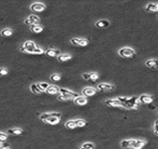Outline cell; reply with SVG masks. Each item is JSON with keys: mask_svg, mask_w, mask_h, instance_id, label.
<instances>
[{"mask_svg": "<svg viewBox=\"0 0 158 149\" xmlns=\"http://www.w3.org/2000/svg\"><path fill=\"white\" fill-rule=\"evenodd\" d=\"M20 51L23 53H29V54H43L45 51L42 49L37 47L35 42L33 41H26L20 47Z\"/></svg>", "mask_w": 158, "mask_h": 149, "instance_id": "obj_1", "label": "cell"}, {"mask_svg": "<svg viewBox=\"0 0 158 149\" xmlns=\"http://www.w3.org/2000/svg\"><path fill=\"white\" fill-rule=\"evenodd\" d=\"M117 99L121 103V107L126 109H137L140 105L139 97H118Z\"/></svg>", "mask_w": 158, "mask_h": 149, "instance_id": "obj_2", "label": "cell"}, {"mask_svg": "<svg viewBox=\"0 0 158 149\" xmlns=\"http://www.w3.org/2000/svg\"><path fill=\"white\" fill-rule=\"evenodd\" d=\"M60 93L62 94L63 96L66 98V100H74L76 98L79 97L80 95L76 92H74L72 90H67V89H64V88H61L60 89Z\"/></svg>", "mask_w": 158, "mask_h": 149, "instance_id": "obj_3", "label": "cell"}, {"mask_svg": "<svg viewBox=\"0 0 158 149\" xmlns=\"http://www.w3.org/2000/svg\"><path fill=\"white\" fill-rule=\"evenodd\" d=\"M118 55L123 58H131L135 55V51L131 48H122L118 51Z\"/></svg>", "mask_w": 158, "mask_h": 149, "instance_id": "obj_4", "label": "cell"}, {"mask_svg": "<svg viewBox=\"0 0 158 149\" xmlns=\"http://www.w3.org/2000/svg\"><path fill=\"white\" fill-rule=\"evenodd\" d=\"M40 22V19L38 18V16L36 15H30L27 19L24 20V23L27 24V25H36V24H38Z\"/></svg>", "mask_w": 158, "mask_h": 149, "instance_id": "obj_5", "label": "cell"}, {"mask_svg": "<svg viewBox=\"0 0 158 149\" xmlns=\"http://www.w3.org/2000/svg\"><path fill=\"white\" fill-rule=\"evenodd\" d=\"M71 43L74 46H79V47H86L88 46L89 41L85 38H78V37H74V38L71 39Z\"/></svg>", "mask_w": 158, "mask_h": 149, "instance_id": "obj_6", "label": "cell"}, {"mask_svg": "<svg viewBox=\"0 0 158 149\" xmlns=\"http://www.w3.org/2000/svg\"><path fill=\"white\" fill-rule=\"evenodd\" d=\"M30 10L34 12H42L46 10V6L43 3L35 2L30 6Z\"/></svg>", "mask_w": 158, "mask_h": 149, "instance_id": "obj_7", "label": "cell"}, {"mask_svg": "<svg viewBox=\"0 0 158 149\" xmlns=\"http://www.w3.org/2000/svg\"><path fill=\"white\" fill-rule=\"evenodd\" d=\"M97 90L99 92H112L114 90V86L109 83H101L97 86Z\"/></svg>", "mask_w": 158, "mask_h": 149, "instance_id": "obj_8", "label": "cell"}, {"mask_svg": "<svg viewBox=\"0 0 158 149\" xmlns=\"http://www.w3.org/2000/svg\"><path fill=\"white\" fill-rule=\"evenodd\" d=\"M52 117L61 118V113H58V112H49V113H43V114H41L39 116L40 119L41 120H43V121H45L46 119H48L49 118H52Z\"/></svg>", "mask_w": 158, "mask_h": 149, "instance_id": "obj_9", "label": "cell"}, {"mask_svg": "<svg viewBox=\"0 0 158 149\" xmlns=\"http://www.w3.org/2000/svg\"><path fill=\"white\" fill-rule=\"evenodd\" d=\"M153 101V97L148 94H141L139 97V102L140 103H143V105H151Z\"/></svg>", "mask_w": 158, "mask_h": 149, "instance_id": "obj_10", "label": "cell"}, {"mask_svg": "<svg viewBox=\"0 0 158 149\" xmlns=\"http://www.w3.org/2000/svg\"><path fill=\"white\" fill-rule=\"evenodd\" d=\"M97 92V90L93 88V87H86V88L83 89L82 90V94L84 95L85 97H90V96H93Z\"/></svg>", "mask_w": 158, "mask_h": 149, "instance_id": "obj_11", "label": "cell"}, {"mask_svg": "<svg viewBox=\"0 0 158 149\" xmlns=\"http://www.w3.org/2000/svg\"><path fill=\"white\" fill-rule=\"evenodd\" d=\"M104 103L110 107H121V103L118 99H109V100H106Z\"/></svg>", "mask_w": 158, "mask_h": 149, "instance_id": "obj_12", "label": "cell"}, {"mask_svg": "<svg viewBox=\"0 0 158 149\" xmlns=\"http://www.w3.org/2000/svg\"><path fill=\"white\" fill-rule=\"evenodd\" d=\"M145 65L151 69H158V60L151 59L145 62Z\"/></svg>", "mask_w": 158, "mask_h": 149, "instance_id": "obj_13", "label": "cell"}, {"mask_svg": "<svg viewBox=\"0 0 158 149\" xmlns=\"http://www.w3.org/2000/svg\"><path fill=\"white\" fill-rule=\"evenodd\" d=\"M145 144H146V142L143 140H135L132 144L131 148L133 149H141Z\"/></svg>", "mask_w": 158, "mask_h": 149, "instance_id": "obj_14", "label": "cell"}, {"mask_svg": "<svg viewBox=\"0 0 158 149\" xmlns=\"http://www.w3.org/2000/svg\"><path fill=\"white\" fill-rule=\"evenodd\" d=\"M45 54L49 57H58L61 55V51L59 49H48L45 51Z\"/></svg>", "mask_w": 158, "mask_h": 149, "instance_id": "obj_15", "label": "cell"}, {"mask_svg": "<svg viewBox=\"0 0 158 149\" xmlns=\"http://www.w3.org/2000/svg\"><path fill=\"white\" fill-rule=\"evenodd\" d=\"M46 92L48 93V94H57V93H60V88H59V87L55 86V85H49L48 90H46Z\"/></svg>", "mask_w": 158, "mask_h": 149, "instance_id": "obj_16", "label": "cell"}, {"mask_svg": "<svg viewBox=\"0 0 158 149\" xmlns=\"http://www.w3.org/2000/svg\"><path fill=\"white\" fill-rule=\"evenodd\" d=\"M74 102L77 105H86V103H88V99H86L85 96H79L74 99Z\"/></svg>", "mask_w": 158, "mask_h": 149, "instance_id": "obj_17", "label": "cell"}, {"mask_svg": "<svg viewBox=\"0 0 158 149\" xmlns=\"http://www.w3.org/2000/svg\"><path fill=\"white\" fill-rule=\"evenodd\" d=\"M110 25V23L109 21L107 20H101V21H98V22L95 23V26L98 27V28H106Z\"/></svg>", "mask_w": 158, "mask_h": 149, "instance_id": "obj_18", "label": "cell"}, {"mask_svg": "<svg viewBox=\"0 0 158 149\" xmlns=\"http://www.w3.org/2000/svg\"><path fill=\"white\" fill-rule=\"evenodd\" d=\"M135 140H123L120 142V146L123 147V148H130L132 146V144L134 142Z\"/></svg>", "mask_w": 158, "mask_h": 149, "instance_id": "obj_19", "label": "cell"}, {"mask_svg": "<svg viewBox=\"0 0 158 149\" xmlns=\"http://www.w3.org/2000/svg\"><path fill=\"white\" fill-rule=\"evenodd\" d=\"M145 10L147 12H156L158 11V7L155 3H149L145 8Z\"/></svg>", "mask_w": 158, "mask_h": 149, "instance_id": "obj_20", "label": "cell"}, {"mask_svg": "<svg viewBox=\"0 0 158 149\" xmlns=\"http://www.w3.org/2000/svg\"><path fill=\"white\" fill-rule=\"evenodd\" d=\"M22 132H23V131L22 129H20V128H14V129H10L7 131V133L10 135H13V136L20 135V134H22Z\"/></svg>", "mask_w": 158, "mask_h": 149, "instance_id": "obj_21", "label": "cell"}, {"mask_svg": "<svg viewBox=\"0 0 158 149\" xmlns=\"http://www.w3.org/2000/svg\"><path fill=\"white\" fill-rule=\"evenodd\" d=\"M44 122L48 123V124H50V125H57V124L60 122V118H59L52 117V118H49L48 119H46Z\"/></svg>", "mask_w": 158, "mask_h": 149, "instance_id": "obj_22", "label": "cell"}, {"mask_svg": "<svg viewBox=\"0 0 158 149\" xmlns=\"http://www.w3.org/2000/svg\"><path fill=\"white\" fill-rule=\"evenodd\" d=\"M30 30L33 33H35V34H39V33L43 31V27L39 25V24H36V25H32L30 27Z\"/></svg>", "mask_w": 158, "mask_h": 149, "instance_id": "obj_23", "label": "cell"}, {"mask_svg": "<svg viewBox=\"0 0 158 149\" xmlns=\"http://www.w3.org/2000/svg\"><path fill=\"white\" fill-rule=\"evenodd\" d=\"M57 59L59 62H61V63H63V62H66V61H69L72 59V56L69 55V54H61L57 57Z\"/></svg>", "mask_w": 158, "mask_h": 149, "instance_id": "obj_24", "label": "cell"}, {"mask_svg": "<svg viewBox=\"0 0 158 149\" xmlns=\"http://www.w3.org/2000/svg\"><path fill=\"white\" fill-rule=\"evenodd\" d=\"M37 87H38V89L41 90V92H44L48 90L49 85L48 83H46V82H40V83H37Z\"/></svg>", "mask_w": 158, "mask_h": 149, "instance_id": "obj_25", "label": "cell"}, {"mask_svg": "<svg viewBox=\"0 0 158 149\" xmlns=\"http://www.w3.org/2000/svg\"><path fill=\"white\" fill-rule=\"evenodd\" d=\"M0 34H1L2 36H12V34H13V31L10 28H5L1 31Z\"/></svg>", "mask_w": 158, "mask_h": 149, "instance_id": "obj_26", "label": "cell"}, {"mask_svg": "<svg viewBox=\"0 0 158 149\" xmlns=\"http://www.w3.org/2000/svg\"><path fill=\"white\" fill-rule=\"evenodd\" d=\"M30 90H31V92L33 93H35V94H40V93H42V92H41V90L38 89V87H37V84H32L30 86Z\"/></svg>", "mask_w": 158, "mask_h": 149, "instance_id": "obj_27", "label": "cell"}, {"mask_svg": "<svg viewBox=\"0 0 158 149\" xmlns=\"http://www.w3.org/2000/svg\"><path fill=\"white\" fill-rule=\"evenodd\" d=\"M65 127L67 128V129H70V130H73V129H76V122H74V120H69L65 123Z\"/></svg>", "mask_w": 158, "mask_h": 149, "instance_id": "obj_28", "label": "cell"}, {"mask_svg": "<svg viewBox=\"0 0 158 149\" xmlns=\"http://www.w3.org/2000/svg\"><path fill=\"white\" fill-rule=\"evenodd\" d=\"M74 122H76L77 128H82L86 125V121L84 120V119H76V120H74Z\"/></svg>", "mask_w": 158, "mask_h": 149, "instance_id": "obj_29", "label": "cell"}, {"mask_svg": "<svg viewBox=\"0 0 158 149\" xmlns=\"http://www.w3.org/2000/svg\"><path fill=\"white\" fill-rule=\"evenodd\" d=\"M95 148V146L92 144V143H85L83 144V146L80 147V149H94Z\"/></svg>", "mask_w": 158, "mask_h": 149, "instance_id": "obj_30", "label": "cell"}, {"mask_svg": "<svg viewBox=\"0 0 158 149\" xmlns=\"http://www.w3.org/2000/svg\"><path fill=\"white\" fill-rule=\"evenodd\" d=\"M50 79L52 81H60L61 79V77L59 74H53L50 76Z\"/></svg>", "mask_w": 158, "mask_h": 149, "instance_id": "obj_31", "label": "cell"}, {"mask_svg": "<svg viewBox=\"0 0 158 149\" xmlns=\"http://www.w3.org/2000/svg\"><path fill=\"white\" fill-rule=\"evenodd\" d=\"M99 79V74L97 73H90V80L96 81Z\"/></svg>", "mask_w": 158, "mask_h": 149, "instance_id": "obj_32", "label": "cell"}, {"mask_svg": "<svg viewBox=\"0 0 158 149\" xmlns=\"http://www.w3.org/2000/svg\"><path fill=\"white\" fill-rule=\"evenodd\" d=\"M7 73H9L7 69H6V68H0V77L7 76Z\"/></svg>", "mask_w": 158, "mask_h": 149, "instance_id": "obj_33", "label": "cell"}, {"mask_svg": "<svg viewBox=\"0 0 158 149\" xmlns=\"http://www.w3.org/2000/svg\"><path fill=\"white\" fill-rule=\"evenodd\" d=\"M7 139V134L4 132H0V141H6Z\"/></svg>", "mask_w": 158, "mask_h": 149, "instance_id": "obj_34", "label": "cell"}, {"mask_svg": "<svg viewBox=\"0 0 158 149\" xmlns=\"http://www.w3.org/2000/svg\"><path fill=\"white\" fill-rule=\"evenodd\" d=\"M82 77H83V79H85V80H89L90 79V73H85V74H82Z\"/></svg>", "mask_w": 158, "mask_h": 149, "instance_id": "obj_35", "label": "cell"}, {"mask_svg": "<svg viewBox=\"0 0 158 149\" xmlns=\"http://www.w3.org/2000/svg\"><path fill=\"white\" fill-rule=\"evenodd\" d=\"M153 131H155V134L158 135V119L155 122V126H153Z\"/></svg>", "mask_w": 158, "mask_h": 149, "instance_id": "obj_36", "label": "cell"}, {"mask_svg": "<svg viewBox=\"0 0 158 149\" xmlns=\"http://www.w3.org/2000/svg\"><path fill=\"white\" fill-rule=\"evenodd\" d=\"M58 100H59V101H61V102L67 101V100H66V98H65L62 94H61V93H60L59 95H58Z\"/></svg>", "mask_w": 158, "mask_h": 149, "instance_id": "obj_37", "label": "cell"}, {"mask_svg": "<svg viewBox=\"0 0 158 149\" xmlns=\"http://www.w3.org/2000/svg\"><path fill=\"white\" fill-rule=\"evenodd\" d=\"M6 147H9V144L4 143V142H0V149H4Z\"/></svg>", "mask_w": 158, "mask_h": 149, "instance_id": "obj_38", "label": "cell"}, {"mask_svg": "<svg viewBox=\"0 0 158 149\" xmlns=\"http://www.w3.org/2000/svg\"><path fill=\"white\" fill-rule=\"evenodd\" d=\"M4 149H10V147H6V148H4Z\"/></svg>", "mask_w": 158, "mask_h": 149, "instance_id": "obj_39", "label": "cell"}, {"mask_svg": "<svg viewBox=\"0 0 158 149\" xmlns=\"http://www.w3.org/2000/svg\"><path fill=\"white\" fill-rule=\"evenodd\" d=\"M157 7H158V5H157Z\"/></svg>", "mask_w": 158, "mask_h": 149, "instance_id": "obj_40", "label": "cell"}]
</instances>
